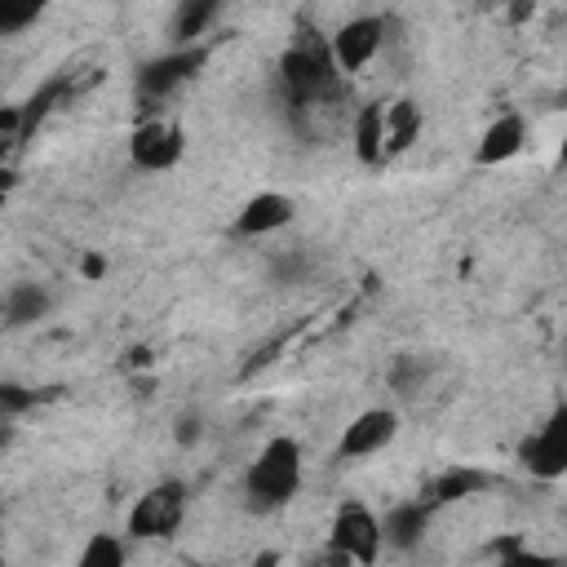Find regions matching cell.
<instances>
[{
    "label": "cell",
    "mask_w": 567,
    "mask_h": 567,
    "mask_svg": "<svg viewBox=\"0 0 567 567\" xmlns=\"http://www.w3.org/2000/svg\"><path fill=\"white\" fill-rule=\"evenodd\" d=\"M279 84H284V102L292 115L328 106L337 97V62H332L328 44L319 35L301 31L279 58Z\"/></svg>",
    "instance_id": "1"
},
{
    "label": "cell",
    "mask_w": 567,
    "mask_h": 567,
    "mask_svg": "<svg viewBox=\"0 0 567 567\" xmlns=\"http://www.w3.org/2000/svg\"><path fill=\"white\" fill-rule=\"evenodd\" d=\"M301 487V443L288 434H275L244 474V496L252 509H279Z\"/></svg>",
    "instance_id": "2"
},
{
    "label": "cell",
    "mask_w": 567,
    "mask_h": 567,
    "mask_svg": "<svg viewBox=\"0 0 567 567\" xmlns=\"http://www.w3.org/2000/svg\"><path fill=\"white\" fill-rule=\"evenodd\" d=\"M186 501H190L186 483H177V478L155 483L128 509V536H137V540H168L182 527V518H186Z\"/></svg>",
    "instance_id": "3"
},
{
    "label": "cell",
    "mask_w": 567,
    "mask_h": 567,
    "mask_svg": "<svg viewBox=\"0 0 567 567\" xmlns=\"http://www.w3.org/2000/svg\"><path fill=\"white\" fill-rule=\"evenodd\" d=\"M208 62V49L204 44H173L168 53L159 58H146L137 71H133V89L142 102H159L168 93H177L186 80H195V71Z\"/></svg>",
    "instance_id": "4"
},
{
    "label": "cell",
    "mask_w": 567,
    "mask_h": 567,
    "mask_svg": "<svg viewBox=\"0 0 567 567\" xmlns=\"http://www.w3.org/2000/svg\"><path fill=\"white\" fill-rule=\"evenodd\" d=\"M332 558L337 563H377L381 558V518L368 505L346 501L332 518Z\"/></svg>",
    "instance_id": "5"
},
{
    "label": "cell",
    "mask_w": 567,
    "mask_h": 567,
    "mask_svg": "<svg viewBox=\"0 0 567 567\" xmlns=\"http://www.w3.org/2000/svg\"><path fill=\"white\" fill-rule=\"evenodd\" d=\"M518 465L532 478H563L567 474V408H558L536 434L518 443Z\"/></svg>",
    "instance_id": "6"
},
{
    "label": "cell",
    "mask_w": 567,
    "mask_h": 567,
    "mask_svg": "<svg viewBox=\"0 0 567 567\" xmlns=\"http://www.w3.org/2000/svg\"><path fill=\"white\" fill-rule=\"evenodd\" d=\"M385 44V18L377 13H359L350 22L337 27V35L328 40V53L337 62V71H363Z\"/></svg>",
    "instance_id": "7"
},
{
    "label": "cell",
    "mask_w": 567,
    "mask_h": 567,
    "mask_svg": "<svg viewBox=\"0 0 567 567\" xmlns=\"http://www.w3.org/2000/svg\"><path fill=\"white\" fill-rule=\"evenodd\" d=\"M182 151H186V133H182L177 124L146 120V124H137L133 137H128V159H133L137 168H146V173L173 168V164L182 159Z\"/></svg>",
    "instance_id": "8"
},
{
    "label": "cell",
    "mask_w": 567,
    "mask_h": 567,
    "mask_svg": "<svg viewBox=\"0 0 567 567\" xmlns=\"http://www.w3.org/2000/svg\"><path fill=\"white\" fill-rule=\"evenodd\" d=\"M394 434H399V416H394L390 408H368V412H359V416L341 430V439H337V456H341V461L372 456V452H381Z\"/></svg>",
    "instance_id": "9"
},
{
    "label": "cell",
    "mask_w": 567,
    "mask_h": 567,
    "mask_svg": "<svg viewBox=\"0 0 567 567\" xmlns=\"http://www.w3.org/2000/svg\"><path fill=\"white\" fill-rule=\"evenodd\" d=\"M292 221V199L279 190H261L252 195L239 213H235V235L239 239H257V235H275Z\"/></svg>",
    "instance_id": "10"
},
{
    "label": "cell",
    "mask_w": 567,
    "mask_h": 567,
    "mask_svg": "<svg viewBox=\"0 0 567 567\" xmlns=\"http://www.w3.org/2000/svg\"><path fill=\"white\" fill-rule=\"evenodd\" d=\"M434 518V505L430 501H399L385 518H381V545L390 549H416L425 540V527Z\"/></svg>",
    "instance_id": "11"
},
{
    "label": "cell",
    "mask_w": 567,
    "mask_h": 567,
    "mask_svg": "<svg viewBox=\"0 0 567 567\" xmlns=\"http://www.w3.org/2000/svg\"><path fill=\"white\" fill-rule=\"evenodd\" d=\"M523 142H527V120H523V115H514V111H509V115H496V120L483 128L474 159H478L483 168L505 164V159H514V155L523 151Z\"/></svg>",
    "instance_id": "12"
},
{
    "label": "cell",
    "mask_w": 567,
    "mask_h": 567,
    "mask_svg": "<svg viewBox=\"0 0 567 567\" xmlns=\"http://www.w3.org/2000/svg\"><path fill=\"white\" fill-rule=\"evenodd\" d=\"M487 487H496V474L483 470V465H452L443 470L434 483H430V505H456V501H470V496H483Z\"/></svg>",
    "instance_id": "13"
},
{
    "label": "cell",
    "mask_w": 567,
    "mask_h": 567,
    "mask_svg": "<svg viewBox=\"0 0 567 567\" xmlns=\"http://www.w3.org/2000/svg\"><path fill=\"white\" fill-rule=\"evenodd\" d=\"M44 315H49V292H44V284L18 279V284L4 288V297H0V319H4V328H31V323H40Z\"/></svg>",
    "instance_id": "14"
},
{
    "label": "cell",
    "mask_w": 567,
    "mask_h": 567,
    "mask_svg": "<svg viewBox=\"0 0 567 567\" xmlns=\"http://www.w3.org/2000/svg\"><path fill=\"white\" fill-rule=\"evenodd\" d=\"M421 133V106L412 97L385 102V133H381V155H403Z\"/></svg>",
    "instance_id": "15"
},
{
    "label": "cell",
    "mask_w": 567,
    "mask_h": 567,
    "mask_svg": "<svg viewBox=\"0 0 567 567\" xmlns=\"http://www.w3.org/2000/svg\"><path fill=\"white\" fill-rule=\"evenodd\" d=\"M217 13H221V0H177V13L168 22L173 44H199V35L217 22Z\"/></svg>",
    "instance_id": "16"
},
{
    "label": "cell",
    "mask_w": 567,
    "mask_h": 567,
    "mask_svg": "<svg viewBox=\"0 0 567 567\" xmlns=\"http://www.w3.org/2000/svg\"><path fill=\"white\" fill-rule=\"evenodd\" d=\"M381 133H385V102H363L359 115H354V128H350L354 155H359L363 164H381V159H385V155H381Z\"/></svg>",
    "instance_id": "17"
},
{
    "label": "cell",
    "mask_w": 567,
    "mask_h": 567,
    "mask_svg": "<svg viewBox=\"0 0 567 567\" xmlns=\"http://www.w3.org/2000/svg\"><path fill=\"white\" fill-rule=\"evenodd\" d=\"M53 0H0V35H18L44 18Z\"/></svg>",
    "instance_id": "18"
},
{
    "label": "cell",
    "mask_w": 567,
    "mask_h": 567,
    "mask_svg": "<svg viewBox=\"0 0 567 567\" xmlns=\"http://www.w3.org/2000/svg\"><path fill=\"white\" fill-rule=\"evenodd\" d=\"M124 563V540L111 532H97L84 549H80V567H120Z\"/></svg>",
    "instance_id": "19"
},
{
    "label": "cell",
    "mask_w": 567,
    "mask_h": 567,
    "mask_svg": "<svg viewBox=\"0 0 567 567\" xmlns=\"http://www.w3.org/2000/svg\"><path fill=\"white\" fill-rule=\"evenodd\" d=\"M31 408H35V390H27L18 381H0V421H13Z\"/></svg>",
    "instance_id": "20"
},
{
    "label": "cell",
    "mask_w": 567,
    "mask_h": 567,
    "mask_svg": "<svg viewBox=\"0 0 567 567\" xmlns=\"http://www.w3.org/2000/svg\"><path fill=\"white\" fill-rule=\"evenodd\" d=\"M18 142H27V133H22V111H18V106H0V155H9Z\"/></svg>",
    "instance_id": "21"
},
{
    "label": "cell",
    "mask_w": 567,
    "mask_h": 567,
    "mask_svg": "<svg viewBox=\"0 0 567 567\" xmlns=\"http://www.w3.org/2000/svg\"><path fill=\"white\" fill-rule=\"evenodd\" d=\"M306 270H310V257H306V252H288V257H279V261L270 266V275H275L279 284H301Z\"/></svg>",
    "instance_id": "22"
},
{
    "label": "cell",
    "mask_w": 567,
    "mask_h": 567,
    "mask_svg": "<svg viewBox=\"0 0 567 567\" xmlns=\"http://www.w3.org/2000/svg\"><path fill=\"white\" fill-rule=\"evenodd\" d=\"M199 439V416H182L177 425V443H195Z\"/></svg>",
    "instance_id": "23"
},
{
    "label": "cell",
    "mask_w": 567,
    "mask_h": 567,
    "mask_svg": "<svg viewBox=\"0 0 567 567\" xmlns=\"http://www.w3.org/2000/svg\"><path fill=\"white\" fill-rule=\"evenodd\" d=\"M80 270H84V275H89V279H97V275H102V270H106V261H102V257H97V252H89V257H84V266H80Z\"/></svg>",
    "instance_id": "24"
},
{
    "label": "cell",
    "mask_w": 567,
    "mask_h": 567,
    "mask_svg": "<svg viewBox=\"0 0 567 567\" xmlns=\"http://www.w3.org/2000/svg\"><path fill=\"white\" fill-rule=\"evenodd\" d=\"M9 186H13V173L0 164V208H4V199H9Z\"/></svg>",
    "instance_id": "25"
},
{
    "label": "cell",
    "mask_w": 567,
    "mask_h": 567,
    "mask_svg": "<svg viewBox=\"0 0 567 567\" xmlns=\"http://www.w3.org/2000/svg\"><path fill=\"white\" fill-rule=\"evenodd\" d=\"M9 443H13V425H9V421H0V452H4Z\"/></svg>",
    "instance_id": "26"
}]
</instances>
